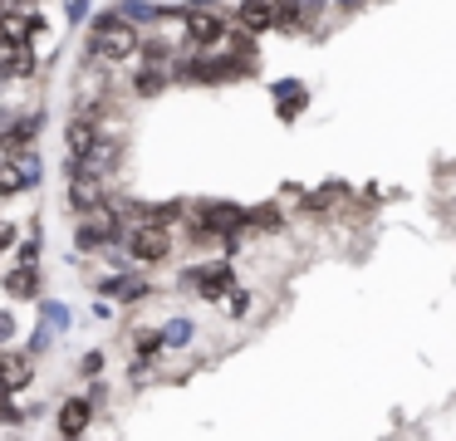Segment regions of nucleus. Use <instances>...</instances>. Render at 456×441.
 Here are the masks:
<instances>
[{
  "mask_svg": "<svg viewBox=\"0 0 456 441\" xmlns=\"http://www.w3.org/2000/svg\"><path fill=\"white\" fill-rule=\"evenodd\" d=\"M246 309H250V294L236 290V294H231V314H246Z\"/></svg>",
  "mask_w": 456,
  "mask_h": 441,
  "instance_id": "nucleus-22",
  "label": "nucleus"
},
{
  "mask_svg": "<svg viewBox=\"0 0 456 441\" xmlns=\"http://www.w3.org/2000/svg\"><path fill=\"white\" fill-rule=\"evenodd\" d=\"M299 25H305V10H299V0H280V29L289 35V29H299Z\"/></svg>",
  "mask_w": 456,
  "mask_h": 441,
  "instance_id": "nucleus-18",
  "label": "nucleus"
},
{
  "mask_svg": "<svg viewBox=\"0 0 456 441\" xmlns=\"http://www.w3.org/2000/svg\"><path fill=\"white\" fill-rule=\"evenodd\" d=\"M177 216H182V201H167V206H158V211H152V221L167 225V221H177Z\"/></svg>",
  "mask_w": 456,
  "mask_h": 441,
  "instance_id": "nucleus-21",
  "label": "nucleus"
},
{
  "mask_svg": "<svg viewBox=\"0 0 456 441\" xmlns=\"http://www.w3.org/2000/svg\"><path fill=\"white\" fill-rule=\"evenodd\" d=\"M167 78H172L167 64H148L138 78H133V94H138V98H152V94H162V88H167Z\"/></svg>",
  "mask_w": 456,
  "mask_h": 441,
  "instance_id": "nucleus-15",
  "label": "nucleus"
},
{
  "mask_svg": "<svg viewBox=\"0 0 456 441\" xmlns=\"http://www.w3.org/2000/svg\"><path fill=\"white\" fill-rule=\"evenodd\" d=\"M162 343H167L162 333H142V339H138V358H142V363H152V358L162 353Z\"/></svg>",
  "mask_w": 456,
  "mask_h": 441,
  "instance_id": "nucleus-20",
  "label": "nucleus"
},
{
  "mask_svg": "<svg viewBox=\"0 0 456 441\" xmlns=\"http://www.w3.org/2000/svg\"><path fill=\"white\" fill-rule=\"evenodd\" d=\"M128 255L138 265H158V260H167L172 255V231L162 221H142V225H133V235H128Z\"/></svg>",
  "mask_w": 456,
  "mask_h": 441,
  "instance_id": "nucleus-2",
  "label": "nucleus"
},
{
  "mask_svg": "<svg viewBox=\"0 0 456 441\" xmlns=\"http://www.w3.org/2000/svg\"><path fill=\"white\" fill-rule=\"evenodd\" d=\"M236 20L246 35H265V29L280 25V0H240Z\"/></svg>",
  "mask_w": 456,
  "mask_h": 441,
  "instance_id": "nucleus-6",
  "label": "nucleus"
},
{
  "mask_svg": "<svg viewBox=\"0 0 456 441\" xmlns=\"http://www.w3.org/2000/svg\"><path fill=\"white\" fill-rule=\"evenodd\" d=\"M11 245H15V225L0 221V250H11Z\"/></svg>",
  "mask_w": 456,
  "mask_h": 441,
  "instance_id": "nucleus-24",
  "label": "nucleus"
},
{
  "mask_svg": "<svg viewBox=\"0 0 456 441\" xmlns=\"http://www.w3.org/2000/svg\"><path fill=\"white\" fill-rule=\"evenodd\" d=\"M84 372H89V378H94V372H103V353H84Z\"/></svg>",
  "mask_w": 456,
  "mask_h": 441,
  "instance_id": "nucleus-23",
  "label": "nucleus"
},
{
  "mask_svg": "<svg viewBox=\"0 0 456 441\" xmlns=\"http://www.w3.org/2000/svg\"><path fill=\"white\" fill-rule=\"evenodd\" d=\"M89 421H94V402L89 397H69L60 407V431H64V437H84Z\"/></svg>",
  "mask_w": 456,
  "mask_h": 441,
  "instance_id": "nucleus-12",
  "label": "nucleus"
},
{
  "mask_svg": "<svg viewBox=\"0 0 456 441\" xmlns=\"http://www.w3.org/2000/svg\"><path fill=\"white\" fill-rule=\"evenodd\" d=\"M69 441H74V437H69Z\"/></svg>",
  "mask_w": 456,
  "mask_h": 441,
  "instance_id": "nucleus-27",
  "label": "nucleus"
},
{
  "mask_svg": "<svg viewBox=\"0 0 456 441\" xmlns=\"http://www.w3.org/2000/svg\"><path fill=\"white\" fill-rule=\"evenodd\" d=\"M30 74H35L30 39H0V78H30Z\"/></svg>",
  "mask_w": 456,
  "mask_h": 441,
  "instance_id": "nucleus-7",
  "label": "nucleus"
},
{
  "mask_svg": "<svg viewBox=\"0 0 456 441\" xmlns=\"http://www.w3.org/2000/svg\"><path fill=\"white\" fill-rule=\"evenodd\" d=\"M231 280H236V270H231V265H216V270H201V274H197L201 299H221V294L231 290Z\"/></svg>",
  "mask_w": 456,
  "mask_h": 441,
  "instance_id": "nucleus-14",
  "label": "nucleus"
},
{
  "mask_svg": "<svg viewBox=\"0 0 456 441\" xmlns=\"http://www.w3.org/2000/svg\"><path fill=\"white\" fill-rule=\"evenodd\" d=\"M246 225H250V216L240 211V206H207V211H201L197 241H207V235H236V231H246Z\"/></svg>",
  "mask_w": 456,
  "mask_h": 441,
  "instance_id": "nucleus-5",
  "label": "nucleus"
},
{
  "mask_svg": "<svg viewBox=\"0 0 456 441\" xmlns=\"http://www.w3.org/2000/svg\"><path fill=\"white\" fill-rule=\"evenodd\" d=\"M99 143H103V133H99V118H89V113L69 118V127H64V147H69V157H84V152H94Z\"/></svg>",
  "mask_w": 456,
  "mask_h": 441,
  "instance_id": "nucleus-9",
  "label": "nucleus"
},
{
  "mask_svg": "<svg viewBox=\"0 0 456 441\" xmlns=\"http://www.w3.org/2000/svg\"><path fill=\"white\" fill-rule=\"evenodd\" d=\"M338 5H344V10H354V5H363V0H338Z\"/></svg>",
  "mask_w": 456,
  "mask_h": 441,
  "instance_id": "nucleus-25",
  "label": "nucleus"
},
{
  "mask_svg": "<svg viewBox=\"0 0 456 441\" xmlns=\"http://www.w3.org/2000/svg\"><path fill=\"white\" fill-rule=\"evenodd\" d=\"M30 378H35V363L25 353H0V392L30 388Z\"/></svg>",
  "mask_w": 456,
  "mask_h": 441,
  "instance_id": "nucleus-11",
  "label": "nucleus"
},
{
  "mask_svg": "<svg viewBox=\"0 0 456 441\" xmlns=\"http://www.w3.org/2000/svg\"><path fill=\"white\" fill-rule=\"evenodd\" d=\"M182 29H187L191 45L216 49L221 39H226V15H221V10H207V5H191L187 15H182Z\"/></svg>",
  "mask_w": 456,
  "mask_h": 441,
  "instance_id": "nucleus-3",
  "label": "nucleus"
},
{
  "mask_svg": "<svg viewBox=\"0 0 456 441\" xmlns=\"http://www.w3.org/2000/svg\"><path fill=\"white\" fill-rule=\"evenodd\" d=\"M138 49H142V35L133 29L128 15H103V20H94L89 54L109 59V64H123V59H133Z\"/></svg>",
  "mask_w": 456,
  "mask_h": 441,
  "instance_id": "nucleus-1",
  "label": "nucleus"
},
{
  "mask_svg": "<svg viewBox=\"0 0 456 441\" xmlns=\"http://www.w3.org/2000/svg\"><path fill=\"white\" fill-rule=\"evenodd\" d=\"M275 98H280V118H299V108H305V88H299V84H280L275 88Z\"/></svg>",
  "mask_w": 456,
  "mask_h": 441,
  "instance_id": "nucleus-17",
  "label": "nucleus"
},
{
  "mask_svg": "<svg viewBox=\"0 0 456 441\" xmlns=\"http://www.w3.org/2000/svg\"><path fill=\"white\" fill-rule=\"evenodd\" d=\"M30 137H35V118H25V123H15V127H5V137H0V147L5 152H30Z\"/></svg>",
  "mask_w": 456,
  "mask_h": 441,
  "instance_id": "nucleus-16",
  "label": "nucleus"
},
{
  "mask_svg": "<svg viewBox=\"0 0 456 441\" xmlns=\"http://www.w3.org/2000/svg\"><path fill=\"white\" fill-rule=\"evenodd\" d=\"M118 231H123V225H118V216H113V211H103V206H99L94 216H84V225H79V245H84V250H99V245H109Z\"/></svg>",
  "mask_w": 456,
  "mask_h": 441,
  "instance_id": "nucleus-8",
  "label": "nucleus"
},
{
  "mask_svg": "<svg viewBox=\"0 0 456 441\" xmlns=\"http://www.w3.org/2000/svg\"><path fill=\"white\" fill-rule=\"evenodd\" d=\"M118 162H123V147L118 143H99L94 152L74 157V176H103V172H113Z\"/></svg>",
  "mask_w": 456,
  "mask_h": 441,
  "instance_id": "nucleus-10",
  "label": "nucleus"
},
{
  "mask_svg": "<svg viewBox=\"0 0 456 441\" xmlns=\"http://www.w3.org/2000/svg\"><path fill=\"white\" fill-rule=\"evenodd\" d=\"M5 290H11V299H35V294H40V270H35V265H15V270L5 274Z\"/></svg>",
  "mask_w": 456,
  "mask_h": 441,
  "instance_id": "nucleus-13",
  "label": "nucleus"
},
{
  "mask_svg": "<svg viewBox=\"0 0 456 441\" xmlns=\"http://www.w3.org/2000/svg\"><path fill=\"white\" fill-rule=\"evenodd\" d=\"M11 5H20V10H25V5H35V0H11Z\"/></svg>",
  "mask_w": 456,
  "mask_h": 441,
  "instance_id": "nucleus-26",
  "label": "nucleus"
},
{
  "mask_svg": "<svg viewBox=\"0 0 456 441\" xmlns=\"http://www.w3.org/2000/svg\"><path fill=\"white\" fill-rule=\"evenodd\" d=\"M250 225H256V231H280V211L275 206H260V211H250Z\"/></svg>",
  "mask_w": 456,
  "mask_h": 441,
  "instance_id": "nucleus-19",
  "label": "nucleus"
},
{
  "mask_svg": "<svg viewBox=\"0 0 456 441\" xmlns=\"http://www.w3.org/2000/svg\"><path fill=\"white\" fill-rule=\"evenodd\" d=\"M40 182V162H35L30 152H20V162H0V196H20L30 192V186Z\"/></svg>",
  "mask_w": 456,
  "mask_h": 441,
  "instance_id": "nucleus-4",
  "label": "nucleus"
}]
</instances>
